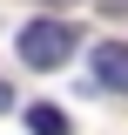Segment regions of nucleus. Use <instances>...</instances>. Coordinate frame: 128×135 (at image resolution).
<instances>
[{
    "label": "nucleus",
    "mask_w": 128,
    "mask_h": 135,
    "mask_svg": "<svg viewBox=\"0 0 128 135\" xmlns=\"http://www.w3.org/2000/svg\"><path fill=\"white\" fill-rule=\"evenodd\" d=\"M14 47H20L27 68L47 74V68H61L67 54H74V27H67V20H27V27L14 34Z\"/></svg>",
    "instance_id": "1"
},
{
    "label": "nucleus",
    "mask_w": 128,
    "mask_h": 135,
    "mask_svg": "<svg viewBox=\"0 0 128 135\" xmlns=\"http://www.w3.org/2000/svg\"><path fill=\"white\" fill-rule=\"evenodd\" d=\"M88 68H95V81L108 88V95H128V47L121 41H101V47L88 54Z\"/></svg>",
    "instance_id": "2"
},
{
    "label": "nucleus",
    "mask_w": 128,
    "mask_h": 135,
    "mask_svg": "<svg viewBox=\"0 0 128 135\" xmlns=\"http://www.w3.org/2000/svg\"><path fill=\"white\" fill-rule=\"evenodd\" d=\"M27 128L34 135H67V115L54 108V101H34V108H27Z\"/></svg>",
    "instance_id": "3"
},
{
    "label": "nucleus",
    "mask_w": 128,
    "mask_h": 135,
    "mask_svg": "<svg viewBox=\"0 0 128 135\" xmlns=\"http://www.w3.org/2000/svg\"><path fill=\"white\" fill-rule=\"evenodd\" d=\"M101 14H128V0H101Z\"/></svg>",
    "instance_id": "4"
},
{
    "label": "nucleus",
    "mask_w": 128,
    "mask_h": 135,
    "mask_svg": "<svg viewBox=\"0 0 128 135\" xmlns=\"http://www.w3.org/2000/svg\"><path fill=\"white\" fill-rule=\"evenodd\" d=\"M0 108H14V88H7V81H0Z\"/></svg>",
    "instance_id": "5"
}]
</instances>
